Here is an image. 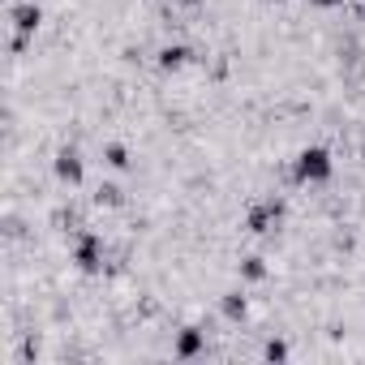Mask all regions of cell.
<instances>
[{
    "label": "cell",
    "instance_id": "cell-4",
    "mask_svg": "<svg viewBox=\"0 0 365 365\" xmlns=\"http://www.w3.org/2000/svg\"><path fill=\"white\" fill-rule=\"evenodd\" d=\"M52 172H56L61 185L78 190L82 180H86V159H82V150H78L73 142H69V146H61V150H56V159H52Z\"/></svg>",
    "mask_w": 365,
    "mask_h": 365
},
{
    "label": "cell",
    "instance_id": "cell-12",
    "mask_svg": "<svg viewBox=\"0 0 365 365\" xmlns=\"http://www.w3.org/2000/svg\"><path fill=\"white\" fill-rule=\"evenodd\" d=\"M262 356H267V361H284V356H288V344H284V339H271V344L262 348Z\"/></svg>",
    "mask_w": 365,
    "mask_h": 365
},
{
    "label": "cell",
    "instance_id": "cell-14",
    "mask_svg": "<svg viewBox=\"0 0 365 365\" xmlns=\"http://www.w3.org/2000/svg\"><path fill=\"white\" fill-rule=\"evenodd\" d=\"M305 5H314V9H344L348 0H305Z\"/></svg>",
    "mask_w": 365,
    "mask_h": 365
},
{
    "label": "cell",
    "instance_id": "cell-5",
    "mask_svg": "<svg viewBox=\"0 0 365 365\" xmlns=\"http://www.w3.org/2000/svg\"><path fill=\"white\" fill-rule=\"evenodd\" d=\"M9 22H14V35H31L43 26V5H35V0H14L9 5Z\"/></svg>",
    "mask_w": 365,
    "mask_h": 365
},
{
    "label": "cell",
    "instance_id": "cell-3",
    "mask_svg": "<svg viewBox=\"0 0 365 365\" xmlns=\"http://www.w3.org/2000/svg\"><path fill=\"white\" fill-rule=\"evenodd\" d=\"M284 215H288L284 198H262V202H254V207H250L245 228H250L254 237H267V232H275V228L284 224Z\"/></svg>",
    "mask_w": 365,
    "mask_h": 365
},
{
    "label": "cell",
    "instance_id": "cell-16",
    "mask_svg": "<svg viewBox=\"0 0 365 365\" xmlns=\"http://www.w3.org/2000/svg\"><path fill=\"white\" fill-rule=\"evenodd\" d=\"M9 5H14V0H9Z\"/></svg>",
    "mask_w": 365,
    "mask_h": 365
},
{
    "label": "cell",
    "instance_id": "cell-8",
    "mask_svg": "<svg viewBox=\"0 0 365 365\" xmlns=\"http://www.w3.org/2000/svg\"><path fill=\"white\" fill-rule=\"evenodd\" d=\"M220 314H224L228 322H245V314H250V301H245V292H241V288L224 292V297H220Z\"/></svg>",
    "mask_w": 365,
    "mask_h": 365
},
{
    "label": "cell",
    "instance_id": "cell-2",
    "mask_svg": "<svg viewBox=\"0 0 365 365\" xmlns=\"http://www.w3.org/2000/svg\"><path fill=\"white\" fill-rule=\"evenodd\" d=\"M73 262H78V271H86V275H103L108 271V241L99 237V232H78L73 237Z\"/></svg>",
    "mask_w": 365,
    "mask_h": 365
},
{
    "label": "cell",
    "instance_id": "cell-6",
    "mask_svg": "<svg viewBox=\"0 0 365 365\" xmlns=\"http://www.w3.org/2000/svg\"><path fill=\"white\" fill-rule=\"evenodd\" d=\"M172 352H176L180 361H194V356H202V352H207V331H202V327H185V331L176 335Z\"/></svg>",
    "mask_w": 365,
    "mask_h": 365
},
{
    "label": "cell",
    "instance_id": "cell-15",
    "mask_svg": "<svg viewBox=\"0 0 365 365\" xmlns=\"http://www.w3.org/2000/svg\"><path fill=\"white\" fill-rule=\"evenodd\" d=\"M361 163H365V150H361Z\"/></svg>",
    "mask_w": 365,
    "mask_h": 365
},
{
    "label": "cell",
    "instance_id": "cell-13",
    "mask_svg": "<svg viewBox=\"0 0 365 365\" xmlns=\"http://www.w3.org/2000/svg\"><path fill=\"white\" fill-rule=\"evenodd\" d=\"M26 48H31V35H14V39H9V52H14V56H22Z\"/></svg>",
    "mask_w": 365,
    "mask_h": 365
},
{
    "label": "cell",
    "instance_id": "cell-10",
    "mask_svg": "<svg viewBox=\"0 0 365 365\" xmlns=\"http://www.w3.org/2000/svg\"><path fill=\"white\" fill-rule=\"evenodd\" d=\"M103 163H108L112 172H125V168H129V150H125L120 142H108V146H103Z\"/></svg>",
    "mask_w": 365,
    "mask_h": 365
},
{
    "label": "cell",
    "instance_id": "cell-7",
    "mask_svg": "<svg viewBox=\"0 0 365 365\" xmlns=\"http://www.w3.org/2000/svg\"><path fill=\"white\" fill-rule=\"evenodd\" d=\"M190 61H198V56H194L185 43H163V48H159V56H155V65H159L163 73H176V69H185Z\"/></svg>",
    "mask_w": 365,
    "mask_h": 365
},
{
    "label": "cell",
    "instance_id": "cell-9",
    "mask_svg": "<svg viewBox=\"0 0 365 365\" xmlns=\"http://www.w3.org/2000/svg\"><path fill=\"white\" fill-rule=\"evenodd\" d=\"M95 207H125V190L116 185V180H103V185L95 190Z\"/></svg>",
    "mask_w": 365,
    "mask_h": 365
},
{
    "label": "cell",
    "instance_id": "cell-1",
    "mask_svg": "<svg viewBox=\"0 0 365 365\" xmlns=\"http://www.w3.org/2000/svg\"><path fill=\"white\" fill-rule=\"evenodd\" d=\"M335 176V159L327 146H305L292 159V185H327Z\"/></svg>",
    "mask_w": 365,
    "mask_h": 365
},
{
    "label": "cell",
    "instance_id": "cell-11",
    "mask_svg": "<svg viewBox=\"0 0 365 365\" xmlns=\"http://www.w3.org/2000/svg\"><path fill=\"white\" fill-rule=\"evenodd\" d=\"M241 279H250V284L267 279V262L262 258H241Z\"/></svg>",
    "mask_w": 365,
    "mask_h": 365
}]
</instances>
